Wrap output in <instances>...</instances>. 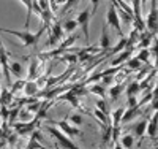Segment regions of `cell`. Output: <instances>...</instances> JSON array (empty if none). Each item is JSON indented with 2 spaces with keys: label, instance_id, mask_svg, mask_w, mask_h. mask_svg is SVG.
<instances>
[{
  "label": "cell",
  "instance_id": "cell-33",
  "mask_svg": "<svg viewBox=\"0 0 158 149\" xmlns=\"http://www.w3.org/2000/svg\"><path fill=\"white\" fill-rule=\"evenodd\" d=\"M77 2H81V0H67V2H65V5H63V8H62V13H67L70 8L76 7Z\"/></svg>",
  "mask_w": 158,
  "mask_h": 149
},
{
  "label": "cell",
  "instance_id": "cell-26",
  "mask_svg": "<svg viewBox=\"0 0 158 149\" xmlns=\"http://www.w3.org/2000/svg\"><path fill=\"white\" fill-rule=\"evenodd\" d=\"M122 90H123V84H120V83H118L117 86H112L111 90H109V94H111V100H117Z\"/></svg>",
  "mask_w": 158,
  "mask_h": 149
},
{
  "label": "cell",
  "instance_id": "cell-22",
  "mask_svg": "<svg viewBox=\"0 0 158 149\" xmlns=\"http://www.w3.org/2000/svg\"><path fill=\"white\" fill-rule=\"evenodd\" d=\"M87 90L92 92V94H97L98 97H103V99L106 97V89H104L103 84H94V86H90Z\"/></svg>",
  "mask_w": 158,
  "mask_h": 149
},
{
  "label": "cell",
  "instance_id": "cell-32",
  "mask_svg": "<svg viewBox=\"0 0 158 149\" xmlns=\"http://www.w3.org/2000/svg\"><path fill=\"white\" fill-rule=\"evenodd\" d=\"M24 84H25V81H21V78H19V79L16 81V83L10 87V90H11L13 94H16L18 90H22V89H24Z\"/></svg>",
  "mask_w": 158,
  "mask_h": 149
},
{
  "label": "cell",
  "instance_id": "cell-21",
  "mask_svg": "<svg viewBox=\"0 0 158 149\" xmlns=\"http://www.w3.org/2000/svg\"><path fill=\"white\" fill-rule=\"evenodd\" d=\"M125 64H127L128 68H130V70H133V72H138L141 67H142V62H141L138 57H130Z\"/></svg>",
  "mask_w": 158,
  "mask_h": 149
},
{
  "label": "cell",
  "instance_id": "cell-37",
  "mask_svg": "<svg viewBox=\"0 0 158 149\" xmlns=\"http://www.w3.org/2000/svg\"><path fill=\"white\" fill-rule=\"evenodd\" d=\"M138 102H136V97H128V106H136Z\"/></svg>",
  "mask_w": 158,
  "mask_h": 149
},
{
  "label": "cell",
  "instance_id": "cell-17",
  "mask_svg": "<svg viewBox=\"0 0 158 149\" xmlns=\"http://www.w3.org/2000/svg\"><path fill=\"white\" fill-rule=\"evenodd\" d=\"M146 130H147V119H141L139 122L135 125L136 138H138V140H142V137L146 135Z\"/></svg>",
  "mask_w": 158,
  "mask_h": 149
},
{
  "label": "cell",
  "instance_id": "cell-12",
  "mask_svg": "<svg viewBox=\"0 0 158 149\" xmlns=\"http://www.w3.org/2000/svg\"><path fill=\"white\" fill-rule=\"evenodd\" d=\"M94 116H95V119L98 121V122L101 124V127H106V125H109V124H111L109 114H106L104 111L98 110V108H95V111H94Z\"/></svg>",
  "mask_w": 158,
  "mask_h": 149
},
{
  "label": "cell",
  "instance_id": "cell-27",
  "mask_svg": "<svg viewBox=\"0 0 158 149\" xmlns=\"http://www.w3.org/2000/svg\"><path fill=\"white\" fill-rule=\"evenodd\" d=\"M120 146L122 147H133L135 146V137L133 135H125L120 141Z\"/></svg>",
  "mask_w": 158,
  "mask_h": 149
},
{
  "label": "cell",
  "instance_id": "cell-28",
  "mask_svg": "<svg viewBox=\"0 0 158 149\" xmlns=\"http://www.w3.org/2000/svg\"><path fill=\"white\" fill-rule=\"evenodd\" d=\"M65 2H67V0H49V7H51V11L56 13L59 11V8H60V5H65Z\"/></svg>",
  "mask_w": 158,
  "mask_h": 149
},
{
  "label": "cell",
  "instance_id": "cell-10",
  "mask_svg": "<svg viewBox=\"0 0 158 149\" xmlns=\"http://www.w3.org/2000/svg\"><path fill=\"white\" fill-rule=\"evenodd\" d=\"M156 132H158V110H155V114L152 116L150 122H147V130H146V133L149 135L150 138H155V137H156Z\"/></svg>",
  "mask_w": 158,
  "mask_h": 149
},
{
  "label": "cell",
  "instance_id": "cell-5",
  "mask_svg": "<svg viewBox=\"0 0 158 149\" xmlns=\"http://www.w3.org/2000/svg\"><path fill=\"white\" fill-rule=\"evenodd\" d=\"M51 32H49V38H48V45L49 46H56L57 43H60V40L63 38V27L59 24V22H56V24H52L51 27Z\"/></svg>",
  "mask_w": 158,
  "mask_h": 149
},
{
  "label": "cell",
  "instance_id": "cell-4",
  "mask_svg": "<svg viewBox=\"0 0 158 149\" xmlns=\"http://www.w3.org/2000/svg\"><path fill=\"white\" fill-rule=\"evenodd\" d=\"M48 124L56 125V127L60 129L65 135H68L70 138H73V137H79V135H81V130H79L77 127H74L73 124H70L67 119H63V121H48Z\"/></svg>",
  "mask_w": 158,
  "mask_h": 149
},
{
  "label": "cell",
  "instance_id": "cell-25",
  "mask_svg": "<svg viewBox=\"0 0 158 149\" xmlns=\"http://www.w3.org/2000/svg\"><path fill=\"white\" fill-rule=\"evenodd\" d=\"M77 25H79V24H77V21H76V19H68L67 22L63 24V30H65V32L73 33V32L77 29Z\"/></svg>",
  "mask_w": 158,
  "mask_h": 149
},
{
  "label": "cell",
  "instance_id": "cell-6",
  "mask_svg": "<svg viewBox=\"0 0 158 149\" xmlns=\"http://www.w3.org/2000/svg\"><path fill=\"white\" fill-rule=\"evenodd\" d=\"M90 10H84V11H81L79 13V16H77V24L81 25V29H82V32H84V35H85V43L89 45L90 43V35H89V21H90Z\"/></svg>",
  "mask_w": 158,
  "mask_h": 149
},
{
  "label": "cell",
  "instance_id": "cell-24",
  "mask_svg": "<svg viewBox=\"0 0 158 149\" xmlns=\"http://www.w3.org/2000/svg\"><path fill=\"white\" fill-rule=\"evenodd\" d=\"M21 2L27 7V19H25V29L29 27V24H30V18H32V15H33V8H32V0H21Z\"/></svg>",
  "mask_w": 158,
  "mask_h": 149
},
{
  "label": "cell",
  "instance_id": "cell-36",
  "mask_svg": "<svg viewBox=\"0 0 158 149\" xmlns=\"http://www.w3.org/2000/svg\"><path fill=\"white\" fill-rule=\"evenodd\" d=\"M90 3H92V10H90V16H94L97 10H98V5H100V0H90Z\"/></svg>",
  "mask_w": 158,
  "mask_h": 149
},
{
  "label": "cell",
  "instance_id": "cell-7",
  "mask_svg": "<svg viewBox=\"0 0 158 149\" xmlns=\"http://www.w3.org/2000/svg\"><path fill=\"white\" fill-rule=\"evenodd\" d=\"M57 100L59 102H68L73 108H81V103H79V95L73 92V89L70 90H65V94L62 95H57Z\"/></svg>",
  "mask_w": 158,
  "mask_h": 149
},
{
  "label": "cell",
  "instance_id": "cell-8",
  "mask_svg": "<svg viewBox=\"0 0 158 149\" xmlns=\"http://www.w3.org/2000/svg\"><path fill=\"white\" fill-rule=\"evenodd\" d=\"M131 54H133V48H125L123 51H120L118 54H115L117 57H114L111 60V67H118V65H123L130 57H131Z\"/></svg>",
  "mask_w": 158,
  "mask_h": 149
},
{
  "label": "cell",
  "instance_id": "cell-13",
  "mask_svg": "<svg viewBox=\"0 0 158 149\" xmlns=\"http://www.w3.org/2000/svg\"><path fill=\"white\" fill-rule=\"evenodd\" d=\"M100 48L103 52H106L108 49H111V40H109V35H108V30L106 27H103L101 30V38H100Z\"/></svg>",
  "mask_w": 158,
  "mask_h": 149
},
{
  "label": "cell",
  "instance_id": "cell-20",
  "mask_svg": "<svg viewBox=\"0 0 158 149\" xmlns=\"http://www.w3.org/2000/svg\"><path fill=\"white\" fill-rule=\"evenodd\" d=\"M10 73L15 76V78H21L22 76V65L19 62H11L10 64Z\"/></svg>",
  "mask_w": 158,
  "mask_h": 149
},
{
  "label": "cell",
  "instance_id": "cell-9",
  "mask_svg": "<svg viewBox=\"0 0 158 149\" xmlns=\"http://www.w3.org/2000/svg\"><path fill=\"white\" fill-rule=\"evenodd\" d=\"M22 90H24L25 97H36V94L40 92V86H38V83H35L33 79H27Z\"/></svg>",
  "mask_w": 158,
  "mask_h": 149
},
{
  "label": "cell",
  "instance_id": "cell-34",
  "mask_svg": "<svg viewBox=\"0 0 158 149\" xmlns=\"http://www.w3.org/2000/svg\"><path fill=\"white\" fill-rule=\"evenodd\" d=\"M70 121L73 125H81L82 124V116L81 114H71L70 116Z\"/></svg>",
  "mask_w": 158,
  "mask_h": 149
},
{
  "label": "cell",
  "instance_id": "cell-2",
  "mask_svg": "<svg viewBox=\"0 0 158 149\" xmlns=\"http://www.w3.org/2000/svg\"><path fill=\"white\" fill-rule=\"evenodd\" d=\"M46 130L54 137L59 143H60V146H63V147H68V149H74V147H77V144H74L73 143V140L68 137V135H65L60 129H57L56 125H52V124H48L46 125Z\"/></svg>",
  "mask_w": 158,
  "mask_h": 149
},
{
  "label": "cell",
  "instance_id": "cell-3",
  "mask_svg": "<svg viewBox=\"0 0 158 149\" xmlns=\"http://www.w3.org/2000/svg\"><path fill=\"white\" fill-rule=\"evenodd\" d=\"M106 21H108V25L114 27L115 32L118 33V37H122V25H120V18H118V13H117V7L114 2H111L109 8H108V13H106Z\"/></svg>",
  "mask_w": 158,
  "mask_h": 149
},
{
  "label": "cell",
  "instance_id": "cell-11",
  "mask_svg": "<svg viewBox=\"0 0 158 149\" xmlns=\"http://www.w3.org/2000/svg\"><path fill=\"white\" fill-rule=\"evenodd\" d=\"M13 99H15V94H13L10 89H0V106H8L13 103Z\"/></svg>",
  "mask_w": 158,
  "mask_h": 149
},
{
  "label": "cell",
  "instance_id": "cell-35",
  "mask_svg": "<svg viewBox=\"0 0 158 149\" xmlns=\"http://www.w3.org/2000/svg\"><path fill=\"white\" fill-rule=\"evenodd\" d=\"M33 147H44L43 144H41V141H38L36 138H30V141H29V144H27V149H33Z\"/></svg>",
  "mask_w": 158,
  "mask_h": 149
},
{
  "label": "cell",
  "instance_id": "cell-23",
  "mask_svg": "<svg viewBox=\"0 0 158 149\" xmlns=\"http://www.w3.org/2000/svg\"><path fill=\"white\" fill-rule=\"evenodd\" d=\"M150 49L149 48H141V51H139V54H138V59L142 62V64H149V60H150Z\"/></svg>",
  "mask_w": 158,
  "mask_h": 149
},
{
  "label": "cell",
  "instance_id": "cell-30",
  "mask_svg": "<svg viewBox=\"0 0 158 149\" xmlns=\"http://www.w3.org/2000/svg\"><path fill=\"white\" fill-rule=\"evenodd\" d=\"M139 73L136 75V81H141V79H144L147 75H149V72H150V67H141V68L138 70Z\"/></svg>",
  "mask_w": 158,
  "mask_h": 149
},
{
  "label": "cell",
  "instance_id": "cell-16",
  "mask_svg": "<svg viewBox=\"0 0 158 149\" xmlns=\"http://www.w3.org/2000/svg\"><path fill=\"white\" fill-rule=\"evenodd\" d=\"M38 67H40V60L36 57L30 59V67H29L27 79H36V76H38Z\"/></svg>",
  "mask_w": 158,
  "mask_h": 149
},
{
  "label": "cell",
  "instance_id": "cell-14",
  "mask_svg": "<svg viewBox=\"0 0 158 149\" xmlns=\"http://www.w3.org/2000/svg\"><path fill=\"white\" fill-rule=\"evenodd\" d=\"M125 113V106H120V108H117V110L112 113V121H111V124L114 129H118V125L122 124V116Z\"/></svg>",
  "mask_w": 158,
  "mask_h": 149
},
{
  "label": "cell",
  "instance_id": "cell-29",
  "mask_svg": "<svg viewBox=\"0 0 158 149\" xmlns=\"http://www.w3.org/2000/svg\"><path fill=\"white\" fill-rule=\"evenodd\" d=\"M95 106L98 108V110H101V111H104L106 114H109V110H108V106H106V100H104L103 97H100L97 102H95Z\"/></svg>",
  "mask_w": 158,
  "mask_h": 149
},
{
  "label": "cell",
  "instance_id": "cell-19",
  "mask_svg": "<svg viewBox=\"0 0 158 149\" xmlns=\"http://www.w3.org/2000/svg\"><path fill=\"white\" fill-rule=\"evenodd\" d=\"M125 48H127V38H125V37H120L118 43H117L112 49H108V54H109V56H115V54H118L120 51H123Z\"/></svg>",
  "mask_w": 158,
  "mask_h": 149
},
{
  "label": "cell",
  "instance_id": "cell-1",
  "mask_svg": "<svg viewBox=\"0 0 158 149\" xmlns=\"http://www.w3.org/2000/svg\"><path fill=\"white\" fill-rule=\"evenodd\" d=\"M46 30V27L43 25L41 29L38 30V33H30L27 30H24V32H18V30H11V29H2L0 27V32H5L8 35H15L16 38H19V42L22 43V46H35L36 42L40 40V37L43 35V32Z\"/></svg>",
  "mask_w": 158,
  "mask_h": 149
},
{
  "label": "cell",
  "instance_id": "cell-39",
  "mask_svg": "<svg viewBox=\"0 0 158 149\" xmlns=\"http://www.w3.org/2000/svg\"><path fill=\"white\" fill-rule=\"evenodd\" d=\"M125 2H130V0H125Z\"/></svg>",
  "mask_w": 158,
  "mask_h": 149
},
{
  "label": "cell",
  "instance_id": "cell-18",
  "mask_svg": "<svg viewBox=\"0 0 158 149\" xmlns=\"http://www.w3.org/2000/svg\"><path fill=\"white\" fill-rule=\"evenodd\" d=\"M127 95L128 97H136L138 94L141 92V87H139V81H131V83L127 86Z\"/></svg>",
  "mask_w": 158,
  "mask_h": 149
},
{
  "label": "cell",
  "instance_id": "cell-15",
  "mask_svg": "<svg viewBox=\"0 0 158 149\" xmlns=\"http://www.w3.org/2000/svg\"><path fill=\"white\" fill-rule=\"evenodd\" d=\"M139 30L136 29V27H133V30H131V33H130V37L127 38V48H133L135 49V46L138 45V42H139Z\"/></svg>",
  "mask_w": 158,
  "mask_h": 149
},
{
  "label": "cell",
  "instance_id": "cell-38",
  "mask_svg": "<svg viewBox=\"0 0 158 149\" xmlns=\"http://www.w3.org/2000/svg\"><path fill=\"white\" fill-rule=\"evenodd\" d=\"M147 2H149V0H141V7H142V5H146Z\"/></svg>",
  "mask_w": 158,
  "mask_h": 149
},
{
  "label": "cell",
  "instance_id": "cell-31",
  "mask_svg": "<svg viewBox=\"0 0 158 149\" xmlns=\"http://www.w3.org/2000/svg\"><path fill=\"white\" fill-rule=\"evenodd\" d=\"M60 60L68 62V65H74V64L77 62V54H67V56L60 57Z\"/></svg>",
  "mask_w": 158,
  "mask_h": 149
}]
</instances>
